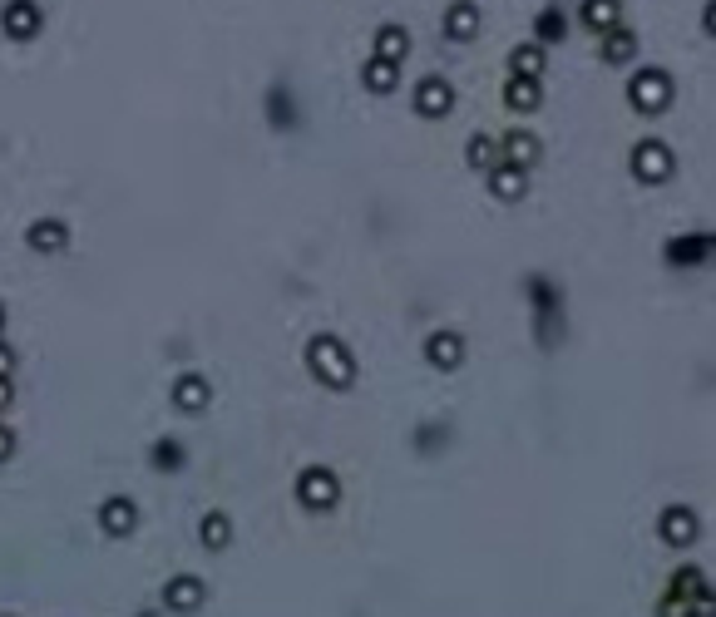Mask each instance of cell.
I'll return each mask as SVG.
<instances>
[{"mask_svg":"<svg viewBox=\"0 0 716 617\" xmlns=\"http://www.w3.org/2000/svg\"><path fill=\"white\" fill-rule=\"evenodd\" d=\"M307 366H312V376H317L321 386H331V390L356 386V361H351V351L336 336H312L307 341Z\"/></svg>","mask_w":716,"mask_h":617,"instance_id":"6da1fadb","label":"cell"},{"mask_svg":"<svg viewBox=\"0 0 716 617\" xmlns=\"http://www.w3.org/2000/svg\"><path fill=\"white\" fill-rule=\"evenodd\" d=\"M662 613H712V583L702 578V568L677 573V583L662 598Z\"/></svg>","mask_w":716,"mask_h":617,"instance_id":"7a4b0ae2","label":"cell"},{"mask_svg":"<svg viewBox=\"0 0 716 617\" xmlns=\"http://www.w3.org/2000/svg\"><path fill=\"white\" fill-rule=\"evenodd\" d=\"M628 99H633L637 114H662L672 104V79L662 70H642V75L628 84Z\"/></svg>","mask_w":716,"mask_h":617,"instance_id":"3957f363","label":"cell"},{"mask_svg":"<svg viewBox=\"0 0 716 617\" xmlns=\"http://www.w3.org/2000/svg\"><path fill=\"white\" fill-rule=\"evenodd\" d=\"M633 173H637V183H667L672 178V149L667 144H657V139H642L637 144V154H633Z\"/></svg>","mask_w":716,"mask_h":617,"instance_id":"277c9868","label":"cell"},{"mask_svg":"<svg viewBox=\"0 0 716 617\" xmlns=\"http://www.w3.org/2000/svg\"><path fill=\"white\" fill-rule=\"evenodd\" d=\"M297 499H302L307 509H336L341 484H336V474H331V469H302V479H297Z\"/></svg>","mask_w":716,"mask_h":617,"instance_id":"5b68a950","label":"cell"},{"mask_svg":"<svg viewBox=\"0 0 716 617\" xmlns=\"http://www.w3.org/2000/svg\"><path fill=\"white\" fill-rule=\"evenodd\" d=\"M40 25H45V15H40L35 0H10V5L0 10V30H5L10 40H35Z\"/></svg>","mask_w":716,"mask_h":617,"instance_id":"8992f818","label":"cell"},{"mask_svg":"<svg viewBox=\"0 0 716 617\" xmlns=\"http://www.w3.org/2000/svg\"><path fill=\"white\" fill-rule=\"evenodd\" d=\"M455 109V89H450V79L430 75L415 84V114H425V119H445Z\"/></svg>","mask_w":716,"mask_h":617,"instance_id":"52a82bcc","label":"cell"},{"mask_svg":"<svg viewBox=\"0 0 716 617\" xmlns=\"http://www.w3.org/2000/svg\"><path fill=\"white\" fill-rule=\"evenodd\" d=\"M208 400H213V386H208L203 376H193V371H188V376H178V381H173V410H178V415H203V410H208Z\"/></svg>","mask_w":716,"mask_h":617,"instance_id":"ba28073f","label":"cell"},{"mask_svg":"<svg viewBox=\"0 0 716 617\" xmlns=\"http://www.w3.org/2000/svg\"><path fill=\"white\" fill-rule=\"evenodd\" d=\"M425 356H430L435 371H455V366L465 361V336H460V331H435V336L425 341Z\"/></svg>","mask_w":716,"mask_h":617,"instance_id":"9c48e42d","label":"cell"},{"mask_svg":"<svg viewBox=\"0 0 716 617\" xmlns=\"http://www.w3.org/2000/svg\"><path fill=\"white\" fill-rule=\"evenodd\" d=\"M134 524H139V509H134L124 494H114V499L99 504V529H104V534L124 539V534H134Z\"/></svg>","mask_w":716,"mask_h":617,"instance_id":"30bf717a","label":"cell"},{"mask_svg":"<svg viewBox=\"0 0 716 617\" xmlns=\"http://www.w3.org/2000/svg\"><path fill=\"white\" fill-rule=\"evenodd\" d=\"M489 188H494V198L519 203V198L529 193V173H524L519 163H494V168H489Z\"/></svg>","mask_w":716,"mask_h":617,"instance_id":"8fae6325","label":"cell"},{"mask_svg":"<svg viewBox=\"0 0 716 617\" xmlns=\"http://www.w3.org/2000/svg\"><path fill=\"white\" fill-rule=\"evenodd\" d=\"M25 242H30L35 252L55 257V252H65V247H70V228H65L60 218H40V223H30V232H25Z\"/></svg>","mask_w":716,"mask_h":617,"instance_id":"7c38bea8","label":"cell"},{"mask_svg":"<svg viewBox=\"0 0 716 617\" xmlns=\"http://www.w3.org/2000/svg\"><path fill=\"white\" fill-rule=\"evenodd\" d=\"M163 608H168V613H198V608H203V583L188 578V573L173 578V583L163 588Z\"/></svg>","mask_w":716,"mask_h":617,"instance_id":"4fadbf2b","label":"cell"},{"mask_svg":"<svg viewBox=\"0 0 716 617\" xmlns=\"http://www.w3.org/2000/svg\"><path fill=\"white\" fill-rule=\"evenodd\" d=\"M697 514L692 509H667L662 514V539L672 543V548H687V543H697Z\"/></svg>","mask_w":716,"mask_h":617,"instance_id":"5bb4252c","label":"cell"},{"mask_svg":"<svg viewBox=\"0 0 716 617\" xmlns=\"http://www.w3.org/2000/svg\"><path fill=\"white\" fill-rule=\"evenodd\" d=\"M499 158H504V163L529 168V163H539V139H534L529 129H514V134H504V139H499Z\"/></svg>","mask_w":716,"mask_h":617,"instance_id":"9a60e30c","label":"cell"},{"mask_svg":"<svg viewBox=\"0 0 716 617\" xmlns=\"http://www.w3.org/2000/svg\"><path fill=\"white\" fill-rule=\"evenodd\" d=\"M667 257H672L677 267H697V262H707V257H712V232H692V237H677V242L667 247Z\"/></svg>","mask_w":716,"mask_h":617,"instance_id":"2e32d148","label":"cell"},{"mask_svg":"<svg viewBox=\"0 0 716 617\" xmlns=\"http://www.w3.org/2000/svg\"><path fill=\"white\" fill-rule=\"evenodd\" d=\"M583 25L608 35L613 25H623V0H583Z\"/></svg>","mask_w":716,"mask_h":617,"instance_id":"e0dca14e","label":"cell"},{"mask_svg":"<svg viewBox=\"0 0 716 617\" xmlns=\"http://www.w3.org/2000/svg\"><path fill=\"white\" fill-rule=\"evenodd\" d=\"M361 79H366V89H371V94H391V89L400 84V65L396 60L371 55V60H366V70H361Z\"/></svg>","mask_w":716,"mask_h":617,"instance_id":"ac0fdd59","label":"cell"},{"mask_svg":"<svg viewBox=\"0 0 716 617\" xmlns=\"http://www.w3.org/2000/svg\"><path fill=\"white\" fill-rule=\"evenodd\" d=\"M504 104L519 109V114H534V109H539V79L509 75V84H504Z\"/></svg>","mask_w":716,"mask_h":617,"instance_id":"d6986e66","label":"cell"},{"mask_svg":"<svg viewBox=\"0 0 716 617\" xmlns=\"http://www.w3.org/2000/svg\"><path fill=\"white\" fill-rule=\"evenodd\" d=\"M445 35H450V40H475L479 35V10L470 5V0L450 5V15H445Z\"/></svg>","mask_w":716,"mask_h":617,"instance_id":"ffe728a7","label":"cell"},{"mask_svg":"<svg viewBox=\"0 0 716 617\" xmlns=\"http://www.w3.org/2000/svg\"><path fill=\"white\" fill-rule=\"evenodd\" d=\"M198 539H203V548H213V553H223L228 543H233V519L228 514H203V524H198Z\"/></svg>","mask_w":716,"mask_h":617,"instance_id":"44dd1931","label":"cell"},{"mask_svg":"<svg viewBox=\"0 0 716 617\" xmlns=\"http://www.w3.org/2000/svg\"><path fill=\"white\" fill-rule=\"evenodd\" d=\"M633 55H637V35L623 30V25H613V30L603 35V60H608V65H628Z\"/></svg>","mask_w":716,"mask_h":617,"instance_id":"7402d4cb","label":"cell"},{"mask_svg":"<svg viewBox=\"0 0 716 617\" xmlns=\"http://www.w3.org/2000/svg\"><path fill=\"white\" fill-rule=\"evenodd\" d=\"M376 55H381V60H405V55H410V35H405V25H381V30H376Z\"/></svg>","mask_w":716,"mask_h":617,"instance_id":"603a6c76","label":"cell"},{"mask_svg":"<svg viewBox=\"0 0 716 617\" xmlns=\"http://www.w3.org/2000/svg\"><path fill=\"white\" fill-rule=\"evenodd\" d=\"M509 75H524V79L544 75V45H519V50L509 55Z\"/></svg>","mask_w":716,"mask_h":617,"instance_id":"cb8c5ba5","label":"cell"},{"mask_svg":"<svg viewBox=\"0 0 716 617\" xmlns=\"http://www.w3.org/2000/svg\"><path fill=\"white\" fill-rule=\"evenodd\" d=\"M534 35H539V40H549V45H558V40L568 35V20H563V10H558V5L539 10V20H534Z\"/></svg>","mask_w":716,"mask_h":617,"instance_id":"d4e9b609","label":"cell"},{"mask_svg":"<svg viewBox=\"0 0 716 617\" xmlns=\"http://www.w3.org/2000/svg\"><path fill=\"white\" fill-rule=\"evenodd\" d=\"M494 163H499V144H494V139H484V134H475V139H470V168L489 173Z\"/></svg>","mask_w":716,"mask_h":617,"instance_id":"484cf974","label":"cell"},{"mask_svg":"<svg viewBox=\"0 0 716 617\" xmlns=\"http://www.w3.org/2000/svg\"><path fill=\"white\" fill-rule=\"evenodd\" d=\"M154 464H159V469H183V445L163 440L159 450H154Z\"/></svg>","mask_w":716,"mask_h":617,"instance_id":"4316f807","label":"cell"},{"mask_svg":"<svg viewBox=\"0 0 716 617\" xmlns=\"http://www.w3.org/2000/svg\"><path fill=\"white\" fill-rule=\"evenodd\" d=\"M10 455H15V435H10V430L0 425V464L10 460Z\"/></svg>","mask_w":716,"mask_h":617,"instance_id":"83f0119b","label":"cell"},{"mask_svg":"<svg viewBox=\"0 0 716 617\" xmlns=\"http://www.w3.org/2000/svg\"><path fill=\"white\" fill-rule=\"evenodd\" d=\"M10 366H15V356H10V346L0 341V376H10Z\"/></svg>","mask_w":716,"mask_h":617,"instance_id":"f1b7e54d","label":"cell"},{"mask_svg":"<svg viewBox=\"0 0 716 617\" xmlns=\"http://www.w3.org/2000/svg\"><path fill=\"white\" fill-rule=\"evenodd\" d=\"M10 400H15V390H10V376H0V410H5Z\"/></svg>","mask_w":716,"mask_h":617,"instance_id":"f546056e","label":"cell"},{"mask_svg":"<svg viewBox=\"0 0 716 617\" xmlns=\"http://www.w3.org/2000/svg\"><path fill=\"white\" fill-rule=\"evenodd\" d=\"M0 326H5V307H0Z\"/></svg>","mask_w":716,"mask_h":617,"instance_id":"4dcf8cb0","label":"cell"}]
</instances>
